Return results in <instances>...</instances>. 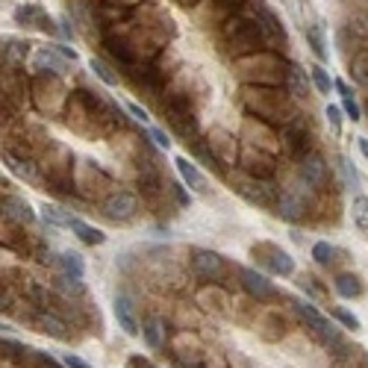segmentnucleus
I'll return each instance as SVG.
<instances>
[{
	"label": "nucleus",
	"mask_w": 368,
	"mask_h": 368,
	"mask_svg": "<svg viewBox=\"0 0 368 368\" xmlns=\"http://www.w3.org/2000/svg\"><path fill=\"white\" fill-rule=\"evenodd\" d=\"M171 39H174V24L168 15H151V18L139 15L109 27L104 44L121 65L136 68V65L153 62Z\"/></svg>",
	"instance_id": "1"
},
{
	"label": "nucleus",
	"mask_w": 368,
	"mask_h": 368,
	"mask_svg": "<svg viewBox=\"0 0 368 368\" xmlns=\"http://www.w3.org/2000/svg\"><path fill=\"white\" fill-rule=\"evenodd\" d=\"M62 115H65V124L86 139H95L109 130L124 127V113L113 100H106L100 92H86V88H77V92L68 95Z\"/></svg>",
	"instance_id": "2"
},
{
	"label": "nucleus",
	"mask_w": 368,
	"mask_h": 368,
	"mask_svg": "<svg viewBox=\"0 0 368 368\" xmlns=\"http://www.w3.org/2000/svg\"><path fill=\"white\" fill-rule=\"evenodd\" d=\"M242 106L244 113L265 121V124H289L298 115L295 97L277 86H244L242 88Z\"/></svg>",
	"instance_id": "3"
},
{
	"label": "nucleus",
	"mask_w": 368,
	"mask_h": 368,
	"mask_svg": "<svg viewBox=\"0 0 368 368\" xmlns=\"http://www.w3.org/2000/svg\"><path fill=\"white\" fill-rule=\"evenodd\" d=\"M39 177L57 192H74V153L65 144L48 139L36 153Z\"/></svg>",
	"instance_id": "4"
},
{
	"label": "nucleus",
	"mask_w": 368,
	"mask_h": 368,
	"mask_svg": "<svg viewBox=\"0 0 368 368\" xmlns=\"http://www.w3.org/2000/svg\"><path fill=\"white\" fill-rule=\"evenodd\" d=\"M286 59L274 50H253L236 59V77L248 86H280L286 83Z\"/></svg>",
	"instance_id": "5"
},
{
	"label": "nucleus",
	"mask_w": 368,
	"mask_h": 368,
	"mask_svg": "<svg viewBox=\"0 0 368 368\" xmlns=\"http://www.w3.org/2000/svg\"><path fill=\"white\" fill-rule=\"evenodd\" d=\"M221 44L230 57H244V53H253V50H262L269 39L260 27V21L253 18H242V15H233L224 21V30H221Z\"/></svg>",
	"instance_id": "6"
},
{
	"label": "nucleus",
	"mask_w": 368,
	"mask_h": 368,
	"mask_svg": "<svg viewBox=\"0 0 368 368\" xmlns=\"http://www.w3.org/2000/svg\"><path fill=\"white\" fill-rule=\"evenodd\" d=\"M68 88H65L59 74H36V80L30 83V100L36 104L41 115H59L68 100Z\"/></svg>",
	"instance_id": "7"
},
{
	"label": "nucleus",
	"mask_w": 368,
	"mask_h": 368,
	"mask_svg": "<svg viewBox=\"0 0 368 368\" xmlns=\"http://www.w3.org/2000/svg\"><path fill=\"white\" fill-rule=\"evenodd\" d=\"M251 253L269 274H277V277H292L295 274V260L280 248V244L260 242V244H253V248H251Z\"/></svg>",
	"instance_id": "8"
},
{
	"label": "nucleus",
	"mask_w": 368,
	"mask_h": 368,
	"mask_svg": "<svg viewBox=\"0 0 368 368\" xmlns=\"http://www.w3.org/2000/svg\"><path fill=\"white\" fill-rule=\"evenodd\" d=\"M239 168L248 177H256V180H271L277 171V162H274V153L239 142Z\"/></svg>",
	"instance_id": "9"
},
{
	"label": "nucleus",
	"mask_w": 368,
	"mask_h": 368,
	"mask_svg": "<svg viewBox=\"0 0 368 368\" xmlns=\"http://www.w3.org/2000/svg\"><path fill=\"white\" fill-rule=\"evenodd\" d=\"M104 188H109V177L97 168V162H80L74 165V192L86 200H97L104 195Z\"/></svg>",
	"instance_id": "10"
},
{
	"label": "nucleus",
	"mask_w": 368,
	"mask_h": 368,
	"mask_svg": "<svg viewBox=\"0 0 368 368\" xmlns=\"http://www.w3.org/2000/svg\"><path fill=\"white\" fill-rule=\"evenodd\" d=\"M0 95L9 100L15 113L30 104V80L24 68H0Z\"/></svg>",
	"instance_id": "11"
},
{
	"label": "nucleus",
	"mask_w": 368,
	"mask_h": 368,
	"mask_svg": "<svg viewBox=\"0 0 368 368\" xmlns=\"http://www.w3.org/2000/svg\"><path fill=\"white\" fill-rule=\"evenodd\" d=\"M100 209H104V215L109 221H118V224H124V221H133L139 213V197L127 192V188H115V192H109L104 197V204H100Z\"/></svg>",
	"instance_id": "12"
},
{
	"label": "nucleus",
	"mask_w": 368,
	"mask_h": 368,
	"mask_svg": "<svg viewBox=\"0 0 368 368\" xmlns=\"http://www.w3.org/2000/svg\"><path fill=\"white\" fill-rule=\"evenodd\" d=\"M292 307L298 309V316L307 321V327H309L312 333H316V336H318L321 342H325V345H339V342H342L339 330L333 327L330 321H327L325 316H321V312H318L316 307H312V304H307V300H292Z\"/></svg>",
	"instance_id": "13"
},
{
	"label": "nucleus",
	"mask_w": 368,
	"mask_h": 368,
	"mask_svg": "<svg viewBox=\"0 0 368 368\" xmlns=\"http://www.w3.org/2000/svg\"><path fill=\"white\" fill-rule=\"evenodd\" d=\"M298 177H300V183L309 186V188H316V192H325L327 188V162H325V156L321 153H304L298 159Z\"/></svg>",
	"instance_id": "14"
},
{
	"label": "nucleus",
	"mask_w": 368,
	"mask_h": 368,
	"mask_svg": "<svg viewBox=\"0 0 368 368\" xmlns=\"http://www.w3.org/2000/svg\"><path fill=\"white\" fill-rule=\"evenodd\" d=\"M242 142L244 144H253V148L260 151H280V139H277V133L271 130V124H265V121L248 115V121L242 124Z\"/></svg>",
	"instance_id": "15"
},
{
	"label": "nucleus",
	"mask_w": 368,
	"mask_h": 368,
	"mask_svg": "<svg viewBox=\"0 0 368 368\" xmlns=\"http://www.w3.org/2000/svg\"><path fill=\"white\" fill-rule=\"evenodd\" d=\"M192 271L197 280L204 283H218L227 274V262L224 256H218L215 251H195L192 253Z\"/></svg>",
	"instance_id": "16"
},
{
	"label": "nucleus",
	"mask_w": 368,
	"mask_h": 368,
	"mask_svg": "<svg viewBox=\"0 0 368 368\" xmlns=\"http://www.w3.org/2000/svg\"><path fill=\"white\" fill-rule=\"evenodd\" d=\"M304 183H300L298 188L295 186H289L283 188V195L277 197V215H280L283 221H289V224H298V221H304L307 213H309V206H307V197H304Z\"/></svg>",
	"instance_id": "17"
},
{
	"label": "nucleus",
	"mask_w": 368,
	"mask_h": 368,
	"mask_svg": "<svg viewBox=\"0 0 368 368\" xmlns=\"http://www.w3.org/2000/svg\"><path fill=\"white\" fill-rule=\"evenodd\" d=\"M280 148L289 156H295V159H300V156L307 153V148H309V130H307V121L300 118V115H295L289 124H283Z\"/></svg>",
	"instance_id": "18"
},
{
	"label": "nucleus",
	"mask_w": 368,
	"mask_h": 368,
	"mask_svg": "<svg viewBox=\"0 0 368 368\" xmlns=\"http://www.w3.org/2000/svg\"><path fill=\"white\" fill-rule=\"evenodd\" d=\"M233 186H236V192L251 200L256 206H274V188L269 186V180H256V177H233Z\"/></svg>",
	"instance_id": "19"
},
{
	"label": "nucleus",
	"mask_w": 368,
	"mask_h": 368,
	"mask_svg": "<svg viewBox=\"0 0 368 368\" xmlns=\"http://www.w3.org/2000/svg\"><path fill=\"white\" fill-rule=\"evenodd\" d=\"M27 65L32 68V74H59L62 77L68 71V59L59 57V50L48 48V44H44V48H32Z\"/></svg>",
	"instance_id": "20"
},
{
	"label": "nucleus",
	"mask_w": 368,
	"mask_h": 368,
	"mask_svg": "<svg viewBox=\"0 0 368 368\" xmlns=\"http://www.w3.org/2000/svg\"><path fill=\"white\" fill-rule=\"evenodd\" d=\"M239 280H242L244 292H248L253 300H260V304H265V300H274L277 295H280L269 277L260 274V271H253V269H239Z\"/></svg>",
	"instance_id": "21"
},
{
	"label": "nucleus",
	"mask_w": 368,
	"mask_h": 368,
	"mask_svg": "<svg viewBox=\"0 0 368 368\" xmlns=\"http://www.w3.org/2000/svg\"><path fill=\"white\" fill-rule=\"evenodd\" d=\"M206 144H209V153H213V162H221V165L239 162V142L233 139L227 130H213Z\"/></svg>",
	"instance_id": "22"
},
{
	"label": "nucleus",
	"mask_w": 368,
	"mask_h": 368,
	"mask_svg": "<svg viewBox=\"0 0 368 368\" xmlns=\"http://www.w3.org/2000/svg\"><path fill=\"white\" fill-rule=\"evenodd\" d=\"M30 325L36 327L39 333H44V336H50V339H59V342L71 339V327L65 325L57 312H50V309H32Z\"/></svg>",
	"instance_id": "23"
},
{
	"label": "nucleus",
	"mask_w": 368,
	"mask_h": 368,
	"mask_svg": "<svg viewBox=\"0 0 368 368\" xmlns=\"http://www.w3.org/2000/svg\"><path fill=\"white\" fill-rule=\"evenodd\" d=\"M0 215L15 221V224H21V227L36 224V213H32V206L18 195H3V197H0Z\"/></svg>",
	"instance_id": "24"
},
{
	"label": "nucleus",
	"mask_w": 368,
	"mask_h": 368,
	"mask_svg": "<svg viewBox=\"0 0 368 368\" xmlns=\"http://www.w3.org/2000/svg\"><path fill=\"white\" fill-rule=\"evenodd\" d=\"M12 18H15V24H21V27H39V30H44V32H57V27H53L50 15L44 12L41 6H36V3L18 6L15 12H12Z\"/></svg>",
	"instance_id": "25"
},
{
	"label": "nucleus",
	"mask_w": 368,
	"mask_h": 368,
	"mask_svg": "<svg viewBox=\"0 0 368 368\" xmlns=\"http://www.w3.org/2000/svg\"><path fill=\"white\" fill-rule=\"evenodd\" d=\"M174 165H177V174H180L183 186H188L195 195H209V183H206V177L200 174V168H197L195 162H188V156H177Z\"/></svg>",
	"instance_id": "26"
},
{
	"label": "nucleus",
	"mask_w": 368,
	"mask_h": 368,
	"mask_svg": "<svg viewBox=\"0 0 368 368\" xmlns=\"http://www.w3.org/2000/svg\"><path fill=\"white\" fill-rule=\"evenodd\" d=\"M113 312H115V321H118V327L124 330L127 336H142V325H139V318H136V309H133L130 298L118 295V298L113 300Z\"/></svg>",
	"instance_id": "27"
},
{
	"label": "nucleus",
	"mask_w": 368,
	"mask_h": 368,
	"mask_svg": "<svg viewBox=\"0 0 368 368\" xmlns=\"http://www.w3.org/2000/svg\"><path fill=\"white\" fill-rule=\"evenodd\" d=\"M242 6H244V0H206L204 21H206V24H221V21L239 15Z\"/></svg>",
	"instance_id": "28"
},
{
	"label": "nucleus",
	"mask_w": 368,
	"mask_h": 368,
	"mask_svg": "<svg viewBox=\"0 0 368 368\" xmlns=\"http://www.w3.org/2000/svg\"><path fill=\"white\" fill-rule=\"evenodd\" d=\"M286 88L295 100L309 97V74L300 68V65H289L286 68Z\"/></svg>",
	"instance_id": "29"
},
{
	"label": "nucleus",
	"mask_w": 368,
	"mask_h": 368,
	"mask_svg": "<svg viewBox=\"0 0 368 368\" xmlns=\"http://www.w3.org/2000/svg\"><path fill=\"white\" fill-rule=\"evenodd\" d=\"M256 21H260V27H262V32H265V39H269V41H283L286 44V30H283V24L277 21V15L271 12L269 6L256 9Z\"/></svg>",
	"instance_id": "30"
},
{
	"label": "nucleus",
	"mask_w": 368,
	"mask_h": 368,
	"mask_svg": "<svg viewBox=\"0 0 368 368\" xmlns=\"http://www.w3.org/2000/svg\"><path fill=\"white\" fill-rule=\"evenodd\" d=\"M0 244H3V248H12V251H21L24 248V227L0 215Z\"/></svg>",
	"instance_id": "31"
},
{
	"label": "nucleus",
	"mask_w": 368,
	"mask_h": 368,
	"mask_svg": "<svg viewBox=\"0 0 368 368\" xmlns=\"http://www.w3.org/2000/svg\"><path fill=\"white\" fill-rule=\"evenodd\" d=\"M68 230L77 233V239H80L83 244H92V248H95V244H104V242H106L104 230H97V227H92V224H86V221H80V218H74Z\"/></svg>",
	"instance_id": "32"
},
{
	"label": "nucleus",
	"mask_w": 368,
	"mask_h": 368,
	"mask_svg": "<svg viewBox=\"0 0 368 368\" xmlns=\"http://www.w3.org/2000/svg\"><path fill=\"white\" fill-rule=\"evenodd\" d=\"M41 218L48 221L50 227H71V221H74V215L68 209L57 206V204H41Z\"/></svg>",
	"instance_id": "33"
},
{
	"label": "nucleus",
	"mask_w": 368,
	"mask_h": 368,
	"mask_svg": "<svg viewBox=\"0 0 368 368\" xmlns=\"http://www.w3.org/2000/svg\"><path fill=\"white\" fill-rule=\"evenodd\" d=\"M333 286H336L339 298H348V300L362 295V280H360L356 274H339V277H336V283H333Z\"/></svg>",
	"instance_id": "34"
},
{
	"label": "nucleus",
	"mask_w": 368,
	"mask_h": 368,
	"mask_svg": "<svg viewBox=\"0 0 368 368\" xmlns=\"http://www.w3.org/2000/svg\"><path fill=\"white\" fill-rule=\"evenodd\" d=\"M57 265L62 269V274H68V277H77V280H83V274H86V262H83V256L80 253H62Z\"/></svg>",
	"instance_id": "35"
},
{
	"label": "nucleus",
	"mask_w": 368,
	"mask_h": 368,
	"mask_svg": "<svg viewBox=\"0 0 368 368\" xmlns=\"http://www.w3.org/2000/svg\"><path fill=\"white\" fill-rule=\"evenodd\" d=\"M307 41H309L312 53L318 57V62H327L330 59V50H327V44H325V32H321V27H307Z\"/></svg>",
	"instance_id": "36"
},
{
	"label": "nucleus",
	"mask_w": 368,
	"mask_h": 368,
	"mask_svg": "<svg viewBox=\"0 0 368 368\" xmlns=\"http://www.w3.org/2000/svg\"><path fill=\"white\" fill-rule=\"evenodd\" d=\"M142 336H144V342H148V348H162V321L159 318H151V321H144L142 325Z\"/></svg>",
	"instance_id": "37"
},
{
	"label": "nucleus",
	"mask_w": 368,
	"mask_h": 368,
	"mask_svg": "<svg viewBox=\"0 0 368 368\" xmlns=\"http://www.w3.org/2000/svg\"><path fill=\"white\" fill-rule=\"evenodd\" d=\"M197 300H200V304H213L209 309H218V312H224V307H227V295L221 292L218 286H213V283H209L204 292L197 295Z\"/></svg>",
	"instance_id": "38"
},
{
	"label": "nucleus",
	"mask_w": 368,
	"mask_h": 368,
	"mask_svg": "<svg viewBox=\"0 0 368 368\" xmlns=\"http://www.w3.org/2000/svg\"><path fill=\"white\" fill-rule=\"evenodd\" d=\"M339 174H342V180H345V186H348V188H360V171H356L354 168V162L348 159V156H339Z\"/></svg>",
	"instance_id": "39"
},
{
	"label": "nucleus",
	"mask_w": 368,
	"mask_h": 368,
	"mask_svg": "<svg viewBox=\"0 0 368 368\" xmlns=\"http://www.w3.org/2000/svg\"><path fill=\"white\" fill-rule=\"evenodd\" d=\"M309 77H312V83H316V88H318V92L321 95H330V88H333V77L327 74V68H325V65H312V68H309Z\"/></svg>",
	"instance_id": "40"
},
{
	"label": "nucleus",
	"mask_w": 368,
	"mask_h": 368,
	"mask_svg": "<svg viewBox=\"0 0 368 368\" xmlns=\"http://www.w3.org/2000/svg\"><path fill=\"white\" fill-rule=\"evenodd\" d=\"M333 256H336V248H333L330 242H316V244H312V260H316L318 265H330V262H336Z\"/></svg>",
	"instance_id": "41"
},
{
	"label": "nucleus",
	"mask_w": 368,
	"mask_h": 368,
	"mask_svg": "<svg viewBox=\"0 0 368 368\" xmlns=\"http://www.w3.org/2000/svg\"><path fill=\"white\" fill-rule=\"evenodd\" d=\"M57 289H62L65 295H74V298H80L83 292H86V286H83V280H77V277H68V274H62V277H57V283H53Z\"/></svg>",
	"instance_id": "42"
},
{
	"label": "nucleus",
	"mask_w": 368,
	"mask_h": 368,
	"mask_svg": "<svg viewBox=\"0 0 368 368\" xmlns=\"http://www.w3.org/2000/svg\"><path fill=\"white\" fill-rule=\"evenodd\" d=\"M330 316H333V318H336V321H339V325H342V327H348V330H360V327H362V325H360V318H356V316H354V312H348V309H342V307H333V309H330Z\"/></svg>",
	"instance_id": "43"
},
{
	"label": "nucleus",
	"mask_w": 368,
	"mask_h": 368,
	"mask_svg": "<svg viewBox=\"0 0 368 368\" xmlns=\"http://www.w3.org/2000/svg\"><path fill=\"white\" fill-rule=\"evenodd\" d=\"M354 221L360 224V230L368 233V197H354Z\"/></svg>",
	"instance_id": "44"
},
{
	"label": "nucleus",
	"mask_w": 368,
	"mask_h": 368,
	"mask_svg": "<svg viewBox=\"0 0 368 368\" xmlns=\"http://www.w3.org/2000/svg\"><path fill=\"white\" fill-rule=\"evenodd\" d=\"M92 71H95L106 86H115V83H118V77H115L113 71H109V65H104L100 59H92Z\"/></svg>",
	"instance_id": "45"
},
{
	"label": "nucleus",
	"mask_w": 368,
	"mask_h": 368,
	"mask_svg": "<svg viewBox=\"0 0 368 368\" xmlns=\"http://www.w3.org/2000/svg\"><path fill=\"white\" fill-rule=\"evenodd\" d=\"M15 269V251L0 244V271H12Z\"/></svg>",
	"instance_id": "46"
},
{
	"label": "nucleus",
	"mask_w": 368,
	"mask_h": 368,
	"mask_svg": "<svg viewBox=\"0 0 368 368\" xmlns=\"http://www.w3.org/2000/svg\"><path fill=\"white\" fill-rule=\"evenodd\" d=\"M342 113L348 115L351 121H360V106H356L354 97H342Z\"/></svg>",
	"instance_id": "47"
},
{
	"label": "nucleus",
	"mask_w": 368,
	"mask_h": 368,
	"mask_svg": "<svg viewBox=\"0 0 368 368\" xmlns=\"http://www.w3.org/2000/svg\"><path fill=\"white\" fill-rule=\"evenodd\" d=\"M327 121L336 130H342V121H345V113H342V106H336V104H330L327 106Z\"/></svg>",
	"instance_id": "48"
},
{
	"label": "nucleus",
	"mask_w": 368,
	"mask_h": 368,
	"mask_svg": "<svg viewBox=\"0 0 368 368\" xmlns=\"http://www.w3.org/2000/svg\"><path fill=\"white\" fill-rule=\"evenodd\" d=\"M151 139H153L156 144H159V148H165V151L171 148V139H168V133H165V130H159V127H151Z\"/></svg>",
	"instance_id": "49"
},
{
	"label": "nucleus",
	"mask_w": 368,
	"mask_h": 368,
	"mask_svg": "<svg viewBox=\"0 0 368 368\" xmlns=\"http://www.w3.org/2000/svg\"><path fill=\"white\" fill-rule=\"evenodd\" d=\"M62 365H65V368H92L86 360H80L77 354H62Z\"/></svg>",
	"instance_id": "50"
},
{
	"label": "nucleus",
	"mask_w": 368,
	"mask_h": 368,
	"mask_svg": "<svg viewBox=\"0 0 368 368\" xmlns=\"http://www.w3.org/2000/svg\"><path fill=\"white\" fill-rule=\"evenodd\" d=\"M53 48L59 50V57H65V59H68V62H77V50H71L68 44H53Z\"/></svg>",
	"instance_id": "51"
},
{
	"label": "nucleus",
	"mask_w": 368,
	"mask_h": 368,
	"mask_svg": "<svg viewBox=\"0 0 368 368\" xmlns=\"http://www.w3.org/2000/svg\"><path fill=\"white\" fill-rule=\"evenodd\" d=\"M12 109H6V106H0V133H3L6 127H9V121H12Z\"/></svg>",
	"instance_id": "52"
},
{
	"label": "nucleus",
	"mask_w": 368,
	"mask_h": 368,
	"mask_svg": "<svg viewBox=\"0 0 368 368\" xmlns=\"http://www.w3.org/2000/svg\"><path fill=\"white\" fill-rule=\"evenodd\" d=\"M127 113H130L133 118H139V121H148V113H144L139 104H127Z\"/></svg>",
	"instance_id": "53"
},
{
	"label": "nucleus",
	"mask_w": 368,
	"mask_h": 368,
	"mask_svg": "<svg viewBox=\"0 0 368 368\" xmlns=\"http://www.w3.org/2000/svg\"><path fill=\"white\" fill-rule=\"evenodd\" d=\"M0 309H9V289L0 280Z\"/></svg>",
	"instance_id": "54"
},
{
	"label": "nucleus",
	"mask_w": 368,
	"mask_h": 368,
	"mask_svg": "<svg viewBox=\"0 0 368 368\" xmlns=\"http://www.w3.org/2000/svg\"><path fill=\"white\" fill-rule=\"evenodd\" d=\"M106 6H118V9H124V6H136L139 0H104Z\"/></svg>",
	"instance_id": "55"
},
{
	"label": "nucleus",
	"mask_w": 368,
	"mask_h": 368,
	"mask_svg": "<svg viewBox=\"0 0 368 368\" xmlns=\"http://www.w3.org/2000/svg\"><path fill=\"white\" fill-rule=\"evenodd\" d=\"M356 142H360V151H362V156H365V159H368V136H360V139H356Z\"/></svg>",
	"instance_id": "56"
},
{
	"label": "nucleus",
	"mask_w": 368,
	"mask_h": 368,
	"mask_svg": "<svg viewBox=\"0 0 368 368\" xmlns=\"http://www.w3.org/2000/svg\"><path fill=\"white\" fill-rule=\"evenodd\" d=\"M130 365H133V368H153V365H148L144 360H139V356H133V360H130Z\"/></svg>",
	"instance_id": "57"
},
{
	"label": "nucleus",
	"mask_w": 368,
	"mask_h": 368,
	"mask_svg": "<svg viewBox=\"0 0 368 368\" xmlns=\"http://www.w3.org/2000/svg\"><path fill=\"white\" fill-rule=\"evenodd\" d=\"M180 6H195V3H200V0H177Z\"/></svg>",
	"instance_id": "58"
},
{
	"label": "nucleus",
	"mask_w": 368,
	"mask_h": 368,
	"mask_svg": "<svg viewBox=\"0 0 368 368\" xmlns=\"http://www.w3.org/2000/svg\"><path fill=\"white\" fill-rule=\"evenodd\" d=\"M365 113H368V104H365Z\"/></svg>",
	"instance_id": "59"
}]
</instances>
